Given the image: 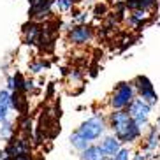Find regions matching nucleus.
<instances>
[{
  "label": "nucleus",
  "instance_id": "obj_8",
  "mask_svg": "<svg viewBox=\"0 0 160 160\" xmlns=\"http://www.w3.org/2000/svg\"><path fill=\"white\" fill-rule=\"evenodd\" d=\"M160 146V128L158 125H150L148 127V132H146V136L142 137V151L146 153H150V151H155L157 148Z\"/></svg>",
  "mask_w": 160,
  "mask_h": 160
},
{
  "label": "nucleus",
  "instance_id": "obj_15",
  "mask_svg": "<svg viewBox=\"0 0 160 160\" xmlns=\"http://www.w3.org/2000/svg\"><path fill=\"white\" fill-rule=\"evenodd\" d=\"M69 141H71V146L74 148L76 151H78V153H81L83 150H86V148H88V146L92 144V142H90L88 139H86V137H83L81 134H78L76 130L71 134V137H69Z\"/></svg>",
  "mask_w": 160,
  "mask_h": 160
},
{
  "label": "nucleus",
  "instance_id": "obj_6",
  "mask_svg": "<svg viewBox=\"0 0 160 160\" xmlns=\"http://www.w3.org/2000/svg\"><path fill=\"white\" fill-rule=\"evenodd\" d=\"M92 37H93V28H92L90 25H86V23H83V25H74V27L69 30V33H67L69 42L78 44V46L90 42V41H92Z\"/></svg>",
  "mask_w": 160,
  "mask_h": 160
},
{
  "label": "nucleus",
  "instance_id": "obj_16",
  "mask_svg": "<svg viewBox=\"0 0 160 160\" xmlns=\"http://www.w3.org/2000/svg\"><path fill=\"white\" fill-rule=\"evenodd\" d=\"M18 130L23 136L32 137V120H30L28 114H21V118H19V122H18Z\"/></svg>",
  "mask_w": 160,
  "mask_h": 160
},
{
  "label": "nucleus",
  "instance_id": "obj_4",
  "mask_svg": "<svg viewBox=\"0 0 160 160\" xmlns=\"http://www.w3.org/2000/svg\"><path fill=\"white\" fill-rule=\"evenodd\" d=\"M127 111L130 113L132 120L139 125V127L142 128V130H146V128L150 127V114H151V106L148 102H146L142 97H139L137 95L136 99L130 102V106L127 108Z\"/></svg>",
  "mask_w": 160,
  "mask_h": 160
},
{
  "label": "nucleus",
  "instance_id": "obj_11",
  "mask_svg": "<svg viewBox=\"0 0 160 160\" xmlns=\"http://www.w3.org/2000/svg\"><path fill=\"white\" fill-rule=\"evenodd\" d=\"M12 109V100H11V92L5 88H0V123L9 120V113Z\"/></svg>",
  "mask_w": 160,
  "mask_h": 160
},
{
  "label": "nucleus",
  "instance_id": "obj_17",
  "mask_svg": "<svg viewBox=\"0 0 160 160\" xmlns=\"http://www.w3.org/2000/svg\"><path fill=\"white\" fill-rule=\"evenodd\" d=\"M14 134H16V130H14V125H12V122H11V120H7V122H4V123H0V137H2L4 141H9Z\"/></svg>",
  "mask_w": 160,
  "mask_h": 160
},
{
  "label": "nucleus",
  "instance_id": "obj_2",
  "mask_svg": "<svg viewBox=\"0 0 160 160\" xmlns=\"http://www.w3.org/2000/svg\"><path fill=\"white\" fill-rule=\"evenodd\" d=\"M137 97V90L132 81H120L114 86L113 93L109 97V108L111 109H127L130 102Z\"/></svg>",
  "mask_w": 160,
  "mask_h": 160
},
{
  "label": "nucleus",
  "instance_id": "obj_27",
  "mask_svg": "<svg viewBox=\"0 0 160 160\" xmlns=\"http://www.w3.org/2000/svg\"><path fill=\"white\" fill-rule=\"evenodd\" d=\"M71 78H74V79H81V72H71Z\"/></svg>",
  "mask_w": 160,
  "mask_h": 160
},
{
  "label": "nucleus",
  "instance_id": "obj_18",
  "mask_svg": "<svg viewBox=\"0 0 160 160\" xmlns=\"http://www.w3.org/2000/svg\"><path fill=\"white\" fill-rule=\"evenodd\" d=\"M113 160H132V150L128 146H122L120 151L113 157Z\"/></svg>",
  "mask_w": 160,
  "mask_h": 160
},
{
  "label": "nucleus",
  "instance_id": "obj_31",
  "mask_svg": "<svg viewBox=\"0 0 160 160\" xmlns=\"http://www.w3.org/2000/svg\"><path fill=\"white\" fill-rule=\"evenodd\" d=\"M72 2H74V4H78V2H79V0H72Z\"/></svg>",
  "mask_w": 160,
  "mask_h": 160
},
{
  "label": "nucleus",
  "instance_id": "obj_5",
  "mask_svg": "<svg viewBox=\"0 0 160 160\" xmlns=\"http://www.w3.org/2000/svg\"><path fill=\"white\" fill-rule=\"evenodd\" d=\"M132 83H134V86H136L139 97H142L151 108L157 106V102H158V95H157L155 86H153V83H151V79L148 78V76L139 74V76H136V78L132 79Z\"/></svg>",
  "mask_w": 160,
  "mask_h": 160
},
{
  "label": "nucleus",
  "instance_id": "obj_30",
  "mask_svg": "<svg viewBox=\"0 0 160 160\" xmlns=\"http://www.w3.org/2000/svg\"><path fill=\"white\" fill-rule=\"evenodd\" d=\"M33 2H35V0H28V4H33Z\"/></svg>",
  "mask_w": 160,
  "mask_h": 160
},
{
  "label": "nucleus",
  "instance_id": "obj_3",
  "mask_svg": "<svg viewBox=\"0 0 160 160\" xmlns=\"http://www.w3.org/2000/svg\"><path fill=\"white\" fill-rule=\"evenodd\" d=\"M108 128H109L108 118H104L102 114H93V116H90L88 120L81 123L79 127L76 128V132L92 142V141H97V139H102Z\"/></svg>",
  "mask_w": 160,
  "mask_h": 160
},
{
  "label": "nucleus",
  "instance_id": "obj_20",
  "mask_svg": "<svg viewBox=\"0 0 160 160\" xmlns=\"http://www.w3.org/2000/svg\"><path fill=\"white\" fill-rule=\"evenodd\" d=\"M14 88L19 90V92H25V83H27V79L23 78V74L21 72H14Z\"/></svg>",
  "mask_w": 160,
  "mask_h": 160
},
{
  "label": "nucleus",
  "instance_id": "obj_14",
  "mask_svg": "<svg viewBox=\"0 0 160 160\" xmlns=\"http://www.w3.org/2000/svg\"><path fill=\"white\" fill-rule=\"evenodd\" d=\"M128 11H151L157 7V0H125Z\"/></svg>",
  "mask_w": 160,
  "mask_h": 160
},
{
  "label": "nucleus",
  "instance_id": "obj_1",
  "mask_svg": "<svg viewBox=\"0 0 160 160\" xmlns=\"http://www.w3.org/2000/svg\"><path fill=\"white\" fill-rule=\"evenodd\" d=\"M108 125L122 144H132L142 136V128L132 120L127 109H113L108 116Z\"/></svg>",
  "mask_w": 160,
  "mask_h": 160
},
{
  "label": "nucleus",
  "instance_id": "obj_12",
  "mask_svg": "<svg viewBox=\"0 0 160 160\" xmlns=\"http://www.w3.org/2000/svg\"><path fill=\"white\" fill-rule=\"evenodd\" d=\"M25 92L14 90L11 92V100H12V109H16L21 114H28V99H25Z\"/></svg>",
  "mask_w": 160,
  "mask_h": 160
},
{
  "label": "nucleus",
  "instance_id": "obj_7",
  "mask_svg": "<svg viewBox=\"0 0 160 160\" xmlns=\"http://www.w3.org/2000/svg\"><path fill=\"white\" fill-rule=\"evenodd\" d=\"M53 5H55V0H35L33 4H30L28 18L33 21H42L51 14Z\"/></svg>",
  "mask_w": 160,
  "mask_h": 160
},
{
  "label": "nucleus",
  "instance_id": "obj_21",
  "mask_svg": "<svg viewBox=\"0 0 160 160\" xmlns=\"http://www.w3.org/2000/svg\"><path fill=\"white\" fill-rule=\"evenodd\" d=\"M106 14H108V4H104V2H100V4H95V7H93V16H97V18H104Z\"/></svg>",
  "mask_w": 160,
  "mask_h": 160
},
{
  "label": "nucleus",
  "instance_id": "obj_29",
  "mask_svg": "<svg viewBox=\"0 0 160 160\" xmlns=\"http://www.w3.org/2000/svg\"><path fill=\"white\" fill-rule=\"evenodd\" d=\"M100 160H113L111 157H104V158H100Z\"/></svg>",
  "mask_w": 160,
  "mask_h": 160
},
{
  "label": "nucleus",
  "instance_id": "obj_10",
  "mask_svg": "<svg viewBox=\"0 0 160 160\" xmlns=\"http://www.w3.org/2000/svg\"><path fill=\"white\" fill-rule=\"evenodd\" d=\"M100 146H102V150H104V153H106V157H111L113 158L114 155H116L118 151H120V148H122V141L118 139L114 134H109V136H104L102 139H100V142H99Z\"/></svg>",
  "mask_w": 160,
  "mask_h": 160
},
{
  "label": "nucleus",
  "instance_id": "obj_25",
  "mask_svg": "<svg viewBox=\"0 0 160 160\" xmlns=\"http://www.w3.org/2000/svg\"><path fill=\"white\" fill-rule=\"evenodd\" d=\"M7 90H9V92H14V76H9V78H7Z\"/></svg>",
  "mask_w": 160,
  "mask_h": 160
},
{
  "label": "nucleus",
  "instance_id": "obj_13",
  "mask_svg": "<svg viewBox=\"0 0 160 160\" xmlns=\"http://www.w3.org/2000/svg\"><path fill=\"white\" fill-rule=\"evenodd\" d=\"M104 157H106V153L100 144H90L86 150L79 153V160H100Z\"/></svg>",
  "mask_w": 160,
  "mask_h": 160
},
{
  "label": "nucleus",
  "instance_id": "obj_9",
  "mask_svg": "<svg viewBox=\"0 0 160 160\" xmlns=\"http://www.w3.org/2000/svg\"><path fill=\"white\" fill-rule=\"evenodd\" d=\"M41 30H42V27L39 25V21L30 19L28 23H25L23 25V30H21V33H23V42L27 44V46H32V44L39 42Z\"/></svg>",
  "mask_w": 160,
  "mask_h": 160
},
{
  "label": "nucleus",
  "instance_id": "obj_24",
  "mask_svg": "<svg viewBox=\"0 0 160 160\" xmlns=\"http://www.w3.org/2000/svg\"><path fill=\"white\" fill-rule=\"evenodd\" d=\"M132 160H150V155L141 150V151H136V153L132 155Z\"/></svg>",
  "mask_w": 160,
  "mask_h": 160
},
{
  "label": "nucleus",
  "instance_id": "obj_28",
  "mask_svg": "<svg viewBox=\"0 0 160 160\" xmlns=\"http://www.w3.org/2000/svg\"><path fill=\"white\" fill-rule=\"evenodd\" d=\"M157 125H158V128H160V114L157 116Z\"/></svg>",
  "mask_w": 160,
  "mask_h": 160
},
{
  "label": "nucleus",
  "instance_id": "obj_22",
  "mask_svg": "<svg viewBox=\"0 0 160 160\" xmlns=\"http://www.w3.org/2000/svg\"><path fill=\"white\" fill-rule=\"evenodd\" d=\"M46 67H48V63H44L42 60H39V62H32L28 69H30V72H32V74H39V72H42Z\"/></svg>",
  "mask_w": 160,
  "mask_h": 160
},
{
  "label": "nucleus",
  "instance_id": "obj_23",
  "mask_svg": "<svg viewBox=\"0 0 160 160\" xmlns=\"http://www.w3.org/2000/svg\"><path fill=\"white\" fill-rule=\"evenodd\" d=\"M88 19V12H76L72 14V25H83Z\"/></svg>",
  "mask_w": 160,
  "mask_h": 160
},
{
  "label": "nucleus",
  "instance_id": "obj_26",
  "mask_svg": "<svg viewBox=\"0 0 160 160\" xmlns=\"http://www.w3.org/2000/svg\"><path fill=\"white\" fill-rule=\"evenodd\" d=\"M12 160H35L33 157H30V153L28 155H19V157H12Z\"/></svg>",
  "mask_w": 160,
  "mask_h": 160
},
{
  "label": "nucleus",
  "instance_id": "obj_19",
  "mask_svg": "<svg viewBox=\"0 0 160 160\" xmlns=\"http://www.w3.org/2000/svg\"><path fill=\"white\" fill-rule=\"evenodd\" d=\"M72 5H74L72 0H55V7H57L60 12H67V11H71Z\"/></svg>",
  "mask_w": 160,
  "mask_h": 160
}]
</instances>
